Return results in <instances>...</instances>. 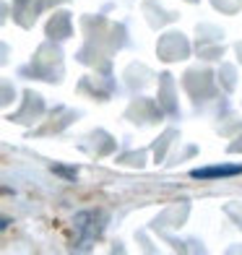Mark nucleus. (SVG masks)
I'll return each mask as SVG.
<instances>
[{
    "mask_svg": "<svg viewBox=\"0 0 242 255\" xmlns=\"http://www.w3.org/2000/svg\"><path fill=\"white\" fill-rule=\"evenodd\" d=\"M235 175H242V164H216V167H201L190 172L193 180H219V177H235Z\"/></svg>",
    "mask_w": 242,
    "mask_h": 255,
    "instance_id": "1",
    "label": "nucleus"
}]
</instances>
